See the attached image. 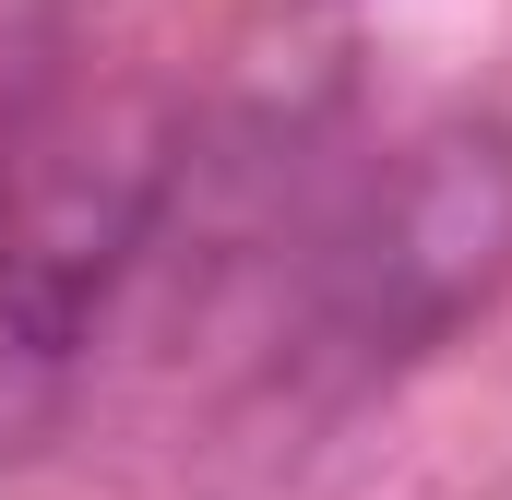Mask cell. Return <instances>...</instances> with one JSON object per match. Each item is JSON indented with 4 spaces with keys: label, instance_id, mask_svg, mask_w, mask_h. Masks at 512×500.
Wrapping results in <instances>:
<instances>
[{
    "label": "cell",
    "instance_id": "obj_1",
    "mask_svg": "<svg viewBox=\"0 0 512 500\" xmlns=\"http://www.w3.org/2000/svg\"><path fill=\"white\" fill-rule=\"evenodd\" d=\"M512 274V131H429L382 179L370 227L334 250V334L358 358H405L453 334Z\"/></svg>",
    "mask_w": 512,
    "mask_h": 500
}]
</instances>
